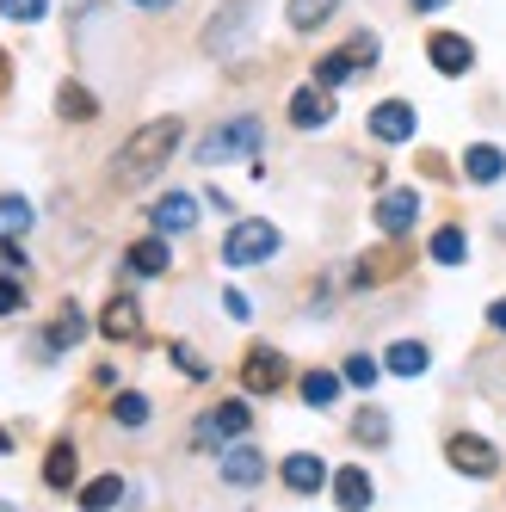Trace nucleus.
Here are the masks:
<instances>
[{
  "label": "nucleus",
  "instance_id": "nucleus-18",
  "mask_svg": "<svg viewBox=\"0 0 506 512\" xmlns=\"http://www.w3.org/2000/svg\"><path fill=\"white\" fill-rule=\"evenodd\" d=\"M192 223H198V198L167 192V198L155 204V229H161V235H179V229H192Z\"/></svg>",
  "mask_w": 506,
  "mask_h": 512
},
{
  "label": "nucleus",
  "instance_id": "nucleus-6",
  "mask_svg": "<svg viewBox=\"0 0 506 512\" xmlns=\"http://www.w3.org/2000/svg\"><path fill=\"white\" fill-rule=\"evenodd\" d=\"M445 463H451L457 475H476V482H488V475L500 469V451L488 445V438H476V432H451V438H445Z\"/></svg>",
  "mask_w": 506,
  "mask_h": 512
},
{
  "label": "nucleus",
  "instance_id": "nucleus-35",
  "mask_svg": "<svg viewBox=\"0 0 506 512\" xmlns=\"http://www.w3.org/2000/svg\"><path fill=\"white\" fill-rule=\"evenodd\" d=\"M346 50L358 56V68H365V62H377V38H371V31H358V38H352Z\"/></svg>",
  "mask_w": 506,
  "mask_h": 512
},
{
  "label": "nucleus",
  "instance_id": "nucleus-28",
  "mask_svg": "<svg viewBox=\"0 0 506 512\" xmlns=\"http://www.w3.org/2000/svg\"><path fill=\"white\" fill-rule=\"evenodd\" d=\"M112 420H118V426H130V432H136V426H142V420H149V395H136V389H124V395H118V401H112Z\"/></svg>",
  "mask_w": 506,
  "mask_h": 512
},
{
  "label": "nucleus",
  "instance_id": "nucleus-10",
  "mask_svg": "<svg viewBox=\"0 0 506 512\" xmlns=\"http://www.w3.org/2000/svg\"><path fill=\"white\" fill-rule=\"evenodd\" d=\"M414 216H420V192H408V186L377 198V229H383L389 241H402V235L414 229Z\"/></svg>",
  "mask_w": 506,
  "mask_h": 512
},
{
  "label": "nucleus",
  "instance_id": "nucleus-21",
  "mask_svg": "<svg viewBox=\"0 0 506 512\" xmlns=\"http://www.w3.org/2000/svg\"><path fill=\"white\" fill-rule=\"evenodd\" d=\"M340 383H346V377H334V371H303L297 395L309 401V408H334V401H340Z\"/></svg>",
  "mask_w": 506,
  "mask_h": 512
},
{
  "label": "nucleus",
  "instance_id": "nucleus-30",
  "mask_svg": "<svg viewBox=\"0 0 506 512\" xmlns=\"http://www.w3.org/2000/svg\"><path fill=\"white\" fill-rule=\"evenodd\" d=\"M56 112H62V118H93L99 105H93V93H87V87H75V81H68V87L56 93Z\"/></svg>",
  "mask_w": 506,
  "mask_h": 512
},
{
  "label": "nucleus",
  "instance_id": "nucleus-24",
  "mask_svg": "<svg viewBox=\"0 0 506 512\" xmlns=\"http://www.w3.org/2000/svg\"><path fill=\"white\" fill-rule=\"evenodd\" d=\"M352 75H358V56L352 50H334V56L315 62V87H346Z\"/></svg>",
  "mask_w": 506,
  "mask_h": 512
},
{
  "label": "nucleus",
  "instance_id": "nucleus-37",
  "mask_svg": "<svg viewBox=\"0 0 506 512\" xmlns=\"http://www.w3.org/2000/svg\"><path fill=\"white\" fill-rule=\"evenodd\" d=\"M7 81H13V62H7V50H0V93H7Z\"/></svg>",
  "mask_w": 506,
  "mask_h": 512
},
{
  "label": "nucleus",
  "instance_id": "nucleus-38",
  "mask_svg": "<svg viewBox=\"0 0 506 512\" xmlns=\"http://www.w3.org/2000/svg\"><path fill=\"white\" fill-rule=\"evenodd\" d=\"M408 7H414V13H439V7H445V0H408Z\"/></svg>",
  "mask_w": 506,
  "mask_h": 512
},
{
  "label": "nucleus",
  "instance_id": "nucleus-15",
  "mask_svg": "<svg viewBox=\"0 0 506 512\" xmlns=\"http://www.w3.org/2000/svg\"><path fill=\"white\" fill-rule=\"evenodd\" d=\"M99 334H105V340H136V334H142V309H136V297H112V303H105Z\"/></svg>",
  "mask_w": 506,
  "mask_h": 512
},
{
  "label": "nucleus",
  "instance_id": "nucleus-3",
  "mask_svg": "<svg viewBox=\"0 0 506 512\" xmlns=\"http://www.w3.org/2000/svg\"><path fill=\"white\" fill-rule=\"evenodd\" d=\"M260 142H266V124H260V118H229V124H216V130L198 142V161H204V167L247 161V155H260Z\"/></svg>",
  "mask_w": 506,
  "mask_h": 512
},
{
  "label": "nucleus",
  "instance_id": "nucleus-25",
  "mask_svg": "<svg viewBox=\"0 0 506 512\" xmlns=\"http://www.w3.org/2000/svg\"><path fill=\"white\" fill-rule=\"evenodd\" d=\"M334 7H340V0H291L284 19H291V31H315V25H328Z\"/></svg>",
  "mask_w": 506,
  "mask_h": 512
},
{
  "label": "nucleus",
  "instance_id": "nucleus-32",
  "mask_svg": "<svg viewBox=\"0 0 506 512\" xmlns=\"http://www.w3.org/2000/svg\"><path fill=\"white\" fill-rule=\"evenodd\" d=\"M0 13L19 19V25H38V19L50 13V0H0Z\"/></svg>",
  "mask_w": 506,
  "mask_h": 512
},
{
  "label": "nucleus",
  "instance_id": "nucleus-27",
  "mask_svg": "<svg viewBox=\"0 0 506 512\" xmlns=\"http://www.w3.org/2000/svg\"><path fill=\"white\" fill-rule=\"evenodd\" d=\"M352 438H358V445H389V414L383 408H365V414L352 420Z\"/></svg>",
  "mask_w": 506,
  "mask_h": 512
},
{
  "label": "nucleus",
  "instance_id": "nucleus-34",
  "mask_svg": "<svg viewBox=\"0 0 506 512\" xmlns=\"http://www.w3.org/2000/svg\"><path fill=\"white\" fill-rule=\"evenodd\" d=\"M13 309H25V284L19 278H0V315H13Z\"/></svg>",
  "mask_w": 506,
  "mask_h": 512
},
{
  "label": "nucleus",
  "instance_id": "nucleus-20",
  "mask_svg": "<svg viewBox=\"0 0 506 512\" xmlns=\"http://www.w3.org/2000/svg\"><path fill=\"white\" fill-rule=\"evenodd\" d=\"M81 334H87V315H81L75 303H62V309H56V321H50V352L81 346Z\"/></svg>",
  "mask_w": 506,
  "mask_h": 512
},
{
  "label": "nucleus",
  "instance_id": "nucleus-9",
  "mask_svg": "<svg viewBox=\"0 0 506 512\" xmlns=\"http://www.w3.org/2000/svg\"><path fill=\"white\" fill-rule=\"evenodd\" d=\"M291 124H297V130H328V124H334V93L315 87V81L297 87V93H291Z\"/></svg>",
  "mask_w": 506,
  "mask_h": 512
},
{
  "label": "nucleus",
  "instance_id": "nucleus-26",
  "mask_svg": "<svg viewBox=\"0 0 506 512\" xmlns=\"http://www.w3.org/2000/svg\"><path fill=\"white\" fill-rule=\"evenodd\" d=\"M31 229V198H0V241H19Z\"/></svg>",
  "mask_w": 506,
  "mask_h": 512
},
{
  "label": "nucleus",
  "instance_id": "nucleus-4",
  "mask_svg": "<svg viewBox=\"0 0 506 512\" xmlns=\"http://www.w3.org/2000/svg\"><path fill=\"white\" fill-rule=\"evenodd\" d=\"M278 229L272 223H260V216H247V223H235L229 235H223V266H260V260H272L278 253Z\"/></svg>",
  "mask_w": 506,
  "mask_h": 512
},
{
  "label": "nucleus",
  "instance_id": "nucleus-13",
  "mask_svg": "<svg viewBox=\"0 0 506 512\" xmlns=\"http://www.w3.org/2000/svg\"><path fill=\"white\" fill-rule=\"evenodd\" d=\"M278 475H284V488H291V494H315V488H328V463L309 457V451H291Z\"/></svg>",
  "mask_w": 506,
  "mask_h": 512
},
{
  "label": "nucleus",
  "instance_id": "nucleus-17",
  "mask_svg": "<svg viewBox=\"0 0 506 512\" xmlns=\"http://www.w3.org/2000/svg\"><path fill=\"white\" fill-rule=\"evenodd\" d=\"M463 173H469V186H494V179L506 173V155L494 149V142H469V149H463Z\"/></svg>",
  "mask_w": 506,
  "mask_h": 512
},
{
  "label": "nucleus",
  "instance_id": "nucleus-12",
  "mask_svg": "<svg viewBox=\"0 0 506 512\" xmlns=\"http://www.w3.org/2000/svg\"><path fill=\"white\" fill-rule=\"evenodd\" d=\"M371 136L377 142H408L414 136V105L408 99H383L377 112H371Z\"/></svg>",
  "mask_w": 506,
  "mask_h": 512
},
{
  "label": "nucleus",
  "instance_id": "nucleus-11",
  "mask_svg": "<svg viewBox=\"0 0 506 512\" xmlns=\"http://www.w3.org/2000/svg\"><path fill=\"white\" fill-rule=\"evenodd\" d=\"M167 266H173V253H167V235L130 241V253H124V272H130V278H161Z\"/></svg>",
  "mask_w": 506,
  "mask_h": 512
},
{
  "label": "nucleus",
  "instance_id": "nucleus-33",
  "mask_svg": "<svg viewBox=\"0 0 506 512\" xmlns=\"http://www.w3.org/2000/svg\"><path fill=\"white\" fill-rule=\"evenodd\" d=\"M173 364H179V371H186L192 383H204V377H210V364H204V358H198L192 346H173Z\"/></svg>",
  "mask_w": 506,
  "mask_h": 512
},
{
  "label": "nucleus",
  "instance_id": "nucleus-8",
  "mask_svg": "<svg viewBox=\"0 0 506 512\" xmlns=\"http://www.w3.org/2000/svg\"><path fill=\"white\" fill-rule=\"evenodd\" d=\"M426 56H432V68H439V75H469V68H476V44L463 38V31H432L426 38Z\"/></svg>",
  "mask_w": 506,
  "mask_h": 512
},
{
  "label": "nucleus",
  "instance_id": "nucleus-23",
  "mask_svg": "<svg viewBox=\"0 0 506 512\" xmlns=\"http://www.w3.org/2000/svg\"><path fill=\"white\" fill-rule=\"evenodd\" d=\"M44 482H50V488H75V445H68V438H56V445H50Z\"/></svg>",
  "mask_w": 506,
  "mask_h": 512
},
{
  "label": "nucleus",
  "instance_id": "nucleus-1",
  "mask_svg": "<svg viewBox=\"0 0 506 512\" xmlns=\"http://www.w3.org/2000/svg\"><path fill=\"white\" fill-rule=\"evenodd\" d=\"M179 118H155V124H142V130H130V142L112 155V179L118 186H142V179H155L167 161H173V149H179Z\"/></svg>",
  "mask_w": 506,
  "mask_h": 512
},
{
  "label": "nucleus",
  "instance_id": "nucleus-2",
  "mask_svg": "<svg viewBox=\"0 0 506 512\" xmlns=\"http://www.w3.org/2000/svg\"><path fill=\"white\" fill-rule=\"evenodd\" d=\"M253 19H260V0H229V7H216L210 25H204V56L229 62V56L253 38Z\"/></svg>",
  "mask_w": 506,
  "mask_h": 512
},
{
  "label": "nucleus",
  "instance_id": "nucleus-39",
  "mask_svg": "<svg viewBox=\"0 0 506 512\" xmlns=\"http://www.w3.org/2000/svg\"><path fill=\"white\" fill-rule=\"evenodd\" d=\"M136 7H173V0H136Z\"/></svg>",
  "mask_w": 506,
  "mask_h": 512
},
{
  "label": "nucleus",
  "instance_id": "nucleus-14",
  "mask_svg": "<svg viewBox=\"0 0 506 512\" xmlns=\"http://www.w3.org/2000/svg\"><path fill=\"white\" fill-rule=\"evenodd\" d=\"M334 500H340V512H365V506L377 500V488H371V475L358 469V463L334 469Z\"/></svg>",
  "mask_w": 506,
  "mask_h": 512
},
{
  "label": "nucleus",
  "instance_id": "nucleus-29",
  "mask_svg": "<svg viewBox=\"0 0 506 512\" xmlns=\"http://www.w3.org/2000/svg\"><path fill=\"white\" fill-rule=\"evenodd\" d=\"M463 253H469L463 229H439V235H432V260H439V266H463Z\"/></svg>",
  "mask_w": 506,
  "mask_h": 512
},
{
  "label": "nucleus",
  "instance_id": "nucleus-22",
  "mask_svg": "<svg viewBox=\"0 0 506 512\" xmlns=\"http://www.w3.org/2000/svg\"><path fill=\"white\" fill-rule=\"evenodd\" d=\"M124 500V475H93V482L81 488V512H105Z\"/></svg>",
  "mask_w": 506,
  "mask_h": 512
},
{
  "label": "nucleus",
  "instance_id": "nucleus-40",
  "mask_svg": "<svg viewBox=\"0 0 506 512\" xmlns=\"http://www.w3.org/2000/svg\"><path fill=\"white\" fill-rule=\"evenodd\" d=\"M7 451H13V438H7V432H0V457H7Z\"/></svg>",
  "mask_w": 506,
  "mask_h": 512
},
{
  "label": "nucleus",
  "instance_id": "nucleus-5",
  "mask_svg": "<svg viewBox=\"0 0 506 512\" xmlns=\"http://www.w3.org/2000/svg\"><path fill=\"white\" fill-rule=\"evenodd\" d=\"M241 383H247V395H278L284 383H291V358H284L278 346H247Z\"/></svg>",
  "mask_w": 506,
  "mask_h": 512
},
{
  "label": "nucleus",
  "instance_id": "nucleus-41",
  "mask_svg": "<svg viewBox=\"0 0 506 512\" xmlns=\"http://www.w3.org/2000/svg\"><path fill=\"white\" fill-rule=\"evenodd\" d=\"M0 512H13V506H0Z\"/></svg>",
  "mask_w": 506,
  "mask_h": 512
},
{
  "label": "nucleus",
  "instance_id": "nucleus-36",
  "mask_svg": "<svg viewBox=\"0 0 506 512\" xmlns=\"http://www.w3.org/2000/svg\"><path fill=\"white\" fill-rule=\"evenodd\" d=\"M488 327H494V334H506V297H500V303H488Z\"/></svg>",
  "mask_w": 506,
  "mask_h": 512
},
{
  "label": "nucleus",
  "instance_id": "nucleus-19",
  "mask_svg": "<svg viewBox=\"0 0 506 512\" xmlns=\"http://www.w3.org/2000/svg\"><path fill=\"white\" fill-rule=\"evenodd\" d=\"M426 364H432V352H426L420 340H395V346L383 352V371H389V377H420Z\"/></svg>",
  "mask_w": 506,
  "mask_h": 512
},
{
  "label": "nucleus",
  "instance_id": "nucleus-31",
  "mask_svg": "<svg viewBox=\"0 0 506 512\" xmlns=\"http://www.w3.org/2000/svg\"><path fill=\"white\" fill-rule=\"evenodd\" d=\"M340 377H346L352 389H371V383H377V358H371V352H352V358H346V371H340Z\"/></svg>",
  "mask_w": 506,
  "mask_h": 512
},
{
  "label": "nucleus",
  "instance_id": "nucleus-16",
  "mask_svg": "<svg viewBox=\"0 0 506 512\" xmlns=\"http://www.w3.org/2000/svg\"><path fill=\"white\" fill-rule=\"evenodd\" d=\"M223 482H229V488H260V482H266V457L253 451V445H235V451L223 457Z\"/></svg>",
  "mask_w": 506,
  "mask_h": 512
},
{
  "label": "nucleus",
  "instance_id": "nucleus-7",
  "mask_svg": "<svg viewBox=\"0 0 506 512\" xmlns=\"http://www.w3.org/2000/svg\"><path fill=\"white\" fill-rule=\"evenodd\" d=\"M247 426H253L247 401H223V408H210V414L198 420L192 445H198V451H210V445H223V438H247Z\"/></svg>",
  "mask_w": 506,
  "mask_h": 512
}]
</instances>
